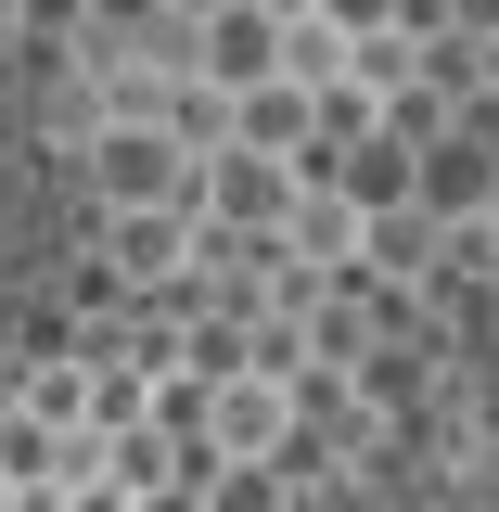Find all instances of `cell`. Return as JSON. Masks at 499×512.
<instances>
[{"label": "cell", "mask_w": 499, "mask_h": 512, "mask_svg": "<svg viewBox=\"0 0 499 512\" xmlns=\"http://www.w3.org/2000/svg\"><path fill=\"white\" fill-rule=\"evenodd\" d=\"M192 180H205V154H180L154 116H103L90 128V192H103V218H128V205H192Z\"/></svg>", "instance_id": "1"}, {"label": "cell", "mask_w": 499, "mask_h": 512, "mask_svg": "<svg viewBox=\"0 0 499 512\" xmlns=\"http://www.w3.org/2000/svg\"><path fill=\"white\" fill-rule=\"evenodd\" d=\"M295 192H308V167L218 141V154H205V180H192V218H205V231H231V244H269V231L295 218Z\"/></svg>", "instance_id": "2"}, {"label": "cell", "mask_w": 499, "mask_h": 512, "mask_svg": "<svg viewBox=\"0 0 499 512\" xmlns=\"http://www.w3.org/2000/svg\"><path fill=\"white\" fill-rule=\"evenodd\" d=\"M205 461H295V384L269 372H218L205 384V423H192Z\"/></svg>", "instance_id": "3"}, {"label": "cell", "mask_w": 499, "mask_h": 512, "mask_svg": "<svg viewBox=\"0 0 499 512\" xmlns=\"http://www.w3.org/2000/svg\"><path fill=\"white\" fill-rule=\"evenodd\" d=\"M103 256H116L128 295H180L205 231H192V205H128V218H103Z\"/></svg>", "instance_id": "4"}, {"label": "cell", "mask_w": 499, "mask_h": 512, "mask_svg": "<svg viewBox=\"0 0 499 512\" xmlns=\"http://www.w3.org/2000/svg\"><path fill=\"white\" fill-rule=\"evenodd\" d=\"M192 77H205L218 103H244L256 77H282V13H256V0L205 13V26H192Z\"/></svg>", "instance_id": "5"}, {"label": "cell", "mask_w": 499, "mask_h": 512, "mask_svg": "<svg viewBox=\"0 0 499 512\" xmlns=\"http://www.w3.org/2000/svg\"><path fill=\"white\" fill-rule=\"evenodd\" d=\"M231 141L244 154H282V167H320V90L308 77H256L231 103Z\"/></svg>", "instance_id": "6"}, {"label": "cell", "mask_w": 499, "mask_h": 512, "mask_svg": "<svg viewBox=\"0 0 499 512\" xmlns=\"http://www.w3.org/2000/svg\"><path fill=\"white\" fill-rule=\"evenodd\" d=\"M192 500L205 512H295V461H205Z\"/></svg>", "instance_id": "7"}, {"label": "cell", "mask_w": 499, "mask_h": 512, "mask_svg": "<svg viewBox=\"0 0 499 512\" xmlns=\"http://www.w3.org/2000/svg\"><path fill=\"white\" fill-rule=\"evenodd\" d=\"M282 77H308V90H333V77H346V39H333L320 13H295V26H282Z\"/></svg>", "instance_id": "8"}, {"label": "cell", "mask_w": 499, "mask_h": 512, "mask_svg": "<svg viewBox=\"0 0 499 512\" xmlns=\"http://www.w3.org/2000/svg\"><path fill=\"white\" fill-rule=\"evenodd\" d=\"M436 13H448L436 39H461V52H487V39H499V0H436Z\"/></svg>", "instance_id": "9"}, {"label": "cell", "mask_w": 499, "mask_h": 512, "mask_svg": "<svg viewBox=\"0 0 499 512\" xmlns=\"http://www.w3.org/2000/svg\"><path fill=\"white\" fill-rule=\"evenodd\" d=\"M64 512H141V500H128L116 474H77V487H64Z\"/></svg>", "instance_id": "10"}, {"label": "cell", "mask_w": 499, "mask_h": 512, "mask_svg": "<svg viewBox=\"0 0 499 512\" xmlns=\"http://www.w3.org/2000/svg\"><path fill=\"white\" fill-rule=\"evenodd\" d=\"M141 512H205V500H192V487H154V500H141Z\"/></svg>", "instance_id": "11"}, {"label": "cell", "mask_w": 499, "mask_h": 512, "mask_svg": "<svg viewBox=\"0 0 499 512\" xmlns=\"http://www.w3.org/2000/svg\"><path fill=\"white\" fill-rule=\"evenodd\" d=\"M167 13H180V26H205V13H231V0H167Z\"/></svg>", "instance_id": "12"}, {"label": "cell", "mask_w": 499, "mask_h": 512, "mask_svg": "<svg viewBox=\"0 0 499 512\" xmlns=\"http://www.w3.org/2000/svg\"><path fill=\"white\" fill-rule=\"evenodd\" d=\"M13 26H26V0H0V52H13Z\"/></svg>", "instance_id": "13"}, {"label": "cell", "mask_w": 499, "mask_h": 512, "mask_svg": "<svg viewBox=\"0 0 499 512\" xmlns=\"http://www.w3.org/2000/svg\"><path fill=\"white\" fill-rule=\"evenodd\" d=\"M487 231H499V180H487Z\"/></svg>", "instance_id": "14"}]
</instances>
